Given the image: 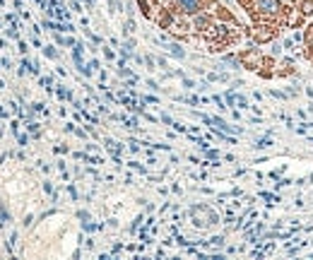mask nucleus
<instances>
[{"mask_svg": "<svg viewBox=\"0 0 313 260\" xmlns=\"http://www.w3.org/2000/svg\"><path fill=\"white\" fill-rule=\"evenodd\" d=\"M241 5L248 7V12L256 17L258 22H267V20H280L285 22V5L282 0H241Z\"/></svg>", "mask_w": 313, "mask_h": 260, "instance_id": "1", "label": "nucleus"}, {"mask_svg": "<svg viewBox=\"0 0 313 260\" xmlns=\"http://www.w3.org/2000/svg\"><path fill=\"white\" fill-rule=\"evenodd\" d=\"M241 60L246 63V68H251V70H258V68H263V65H267L270 60L263 56L258 48H248L246 53H241Z\"/></svg>", "mask_w": 313, "mask_h": 260, "instance_id": "2", "label": "nucleus"}, {"mask_svg": "<svg viewBox=\"0 0 313 260\" xmlns=\"http://www.w3.org/2000/svg\"><path fill=\"white\" fill-rule=\"evenodd\" d=\"M173 2L183 15H198L202 10V0H173Z\"/></svg>", "mask_w": 313, "mask_h": 260, "instance_id": "3", "label": "nucleus"}, {"mask_svg": "<svg viewBox=\"0 0 313 260\" xmlns=\"http://www.w3.org/2000/svg\"><path fill=\"white\" fill-rule=\"evenodd\" d=\"M275 31H277V29H272L270 24H258L256 31H253V36H256V41H270V39L275 36Z\"/></svg>", "mask_w": 313, "mask_h": 260, "instance_id": "4", "label": "nucleus"}, {"mask_svg": "<svg viewBox=\"0 0 313 260\" xmlns=\"http://www.w3.org/2000/svg\"><path fill=\"white\" fill-rule=\"evenodd\" d=\"M296 10H299L304 17L313 15V0H296Z\"/></svg>", "mask_w": 313, "mask_h": 260, "instance_id": "5", "label": "nucleus"}, {"mask_svg": "<svg viewBox=\"0 0 313 260\" xmlns=\"http://www.w3.org/2000/svg\"><path fill=\"white\" fill-rule=\"evenodd\" d=\"M210 24H212V22H210V17H202V15H198V17H195V27L202 29V31L210 27Z\"/></svg>", "mask_w": 313, "mask_h": 260, "instance_id": "6", "label": "nucleus"}, {"mask_svg": "<svg viewBox=\"0 0 313 260\" xmlns=\"http://www.w3.org/2000/svg\"><path fill=\"white\" fill-rule=\"evenodd\" d=\"M167 48H169V51H171V53H173L176 58H183V56H186V51H183L181 46H176V44H169Z\"/></svg>", "mask_w": 313, "mask_h": 260, "instance_id": "7", "label": "nucleus"}, {"mask_svg": "<svg viewBox=\"0 0 313 260\" xmlns=\"http://www.w3.org/2000/svg\"><path fill=\"white\" fill-rule=\"evenodd\" d=\"M256 147H270V140H267V138H265V140H258Z\"/></svg>", "mask_w": 313, "mask_h": 260, "instance_id": "8", "label": "nucleus"}, {"mask_svg": "<svg viewBox=\"0 0 313 260\" xmlns=\"http://www.w3.org/2000/svg\"><path fill=\"white\" fill-rule=\"evenodd\" d=\"M306 36H309V39H313V24H311V29H309V34H306ZM309 46H313L311 41H309Z\"/></svg>", "mask_w": 313, "mask_h": 260, "instance_id": "9", "label": "nucleus"}]
</instances>
